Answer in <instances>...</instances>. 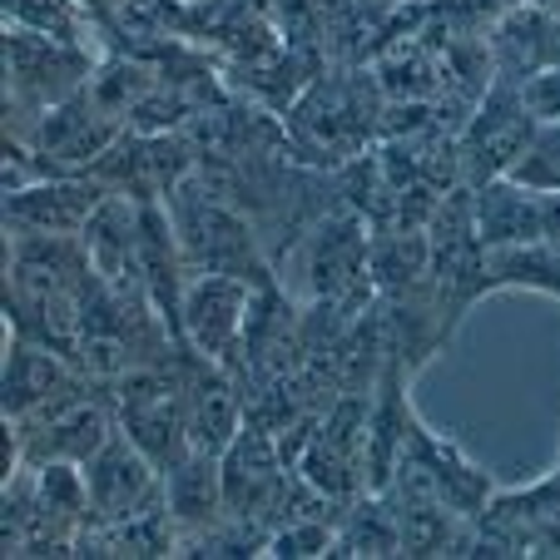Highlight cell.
I'll use <instances>...</instances> for the list:
<instances>
[{"instance_id":"cell-12","label":"cell","mask_w":560,"mask_h":560,"mask_svg":"<svg viewBox=\"0 0 560 560\" xmlns=\"http://www.w3.org/2000/svg\"><path fill=\"white\" fill-rule=\"evenodd\" d=\"M476 229L487 248H530L540 244V194L516 179H491L471 189Z\"/></svg>"},{"instance_id":"cell-5","label":"cell","mask_w":560,"mask_h":560,"mask_svg":"<svg viewBox=\"0 0 560 560\" xmlns=\"http://www.w3.org/2000/svg\"><path fill=\"white\" fill-rule=\"evenodd\" d=\"M536 119H530L526 100L516 85H491L476 100V109L466 115V125L456 129V164H462V184L481 189L491 179H511V170L521 164Z\"/></svg>"},{"instance_id":"cell-1","label":"cell","mask_w":560,"mask_h":560,"mask_svg":"<svg viewBox=\"0 0 560 560\" xmlns=\"http://www.w3.org/2000/svg\"><path fill=\"white\" fill-rule=\"evenodd\" d=\"M164 203H170V219H174V233H179L189 273H233L258 288L278 283V268L268 258L258 229L248 223V213L203 170H194L184 184H174V194Z\"/></svg>"},{"instance_id":"cell-10","label":"cell","mask_w":560,"mask_h":560,"mask_svg":"<svg viewBox=\"0 0 560 560\" xmlns=\"http://www.w3.org/2000/svg\"><path fill=\"white\" fill-rule=\"evenodd\" d=\"M109 184L100 174H55L31 189L5 194V229L21 233H80L95 209L109 199Z\"/></svg>"},{"instance_id":"cell-3","label":"cell","mask_w":560,"mask_h":560,"mask_svg":"<svg viewBox=\"0 0 560 560\" xmlns=\"http://www.w3.org/2000/svg\"><path fill=\"white\" fill-rule=\"evenodd\" d=\"M90 45L5 25V135H31V125L90 85Z\"/></svg>"},{"instance_id":"cell-6","label":"cell","mask_w":560,"mask_h":560,"mask_svg":"<svg viewBox=\"0 0 560 560\" xmlns=\"http://www.w3.org/2000/svg\"><path fill=\"white\" fill-rule=\"evenodd\" d=\"M258 283L233 273H189L184 283V348L244 377V328Z\"/></svg>"},{"instance_id":"cell-13","label":"cell","mask_w":560,"mask_h":560,"mask_svg":"<svg viewBox=\"0 0 560 560\" xmlns=\"http://www.w3.org/2000/svg\"><path fill=\"white\" fill-rule=\"evenodd\" d=\"M5 25H25L40 35H60V40L85 45L90 15L74 0H5Z\"/></svg>"},{"instance_id":"cell-15","label":"cell","mask_w":560,"mask_h":560,"mask_svg":"<svg viewBox=\"0 0 560 560\" xmlns=\"http://www.w3.org/2000/svg\"><path fill=\"white\" fill-rule=\"evenodd\" d=\"M521 100H526L536 125H560V65L546 74H536V80H526V85H521Z\"/></svg>"},{"instance_id":"cell-7","label":"cell","mask_w":560,"mask_h":560,"mask_svg":"<svg viewBox=\"0 0 560 560\" xmlns=\"http://www.w3.org/2000/svg\"><path fill=\"white\" fill-rule=\"evenodd\" d=\"M85 487H90V526L129 521L164 506V466L129 432H115L85 462Z\"/></svg>"},{"instance_id":"cell-16","label":"cell","mask_w":560,"mask_h":560,"mask_svg":"<svg viewBox=\"0 0 560 560\" xmlns=\"http://www.w3.org/2000/svg\"><path fill=\"white\" fill-rule=\"evenodd\" d=\"M540 194V189H536ZM540 244L560 248V189L540 194Z\"/></svg>"},{"instance_id":"cell-2","label":"cell","mask_w":560,"mask_h":560,"mask_svg":"<svg viewBox=\"0 0 560 560\" xmlns=\"http://www.w3.org/2000/svg\"><path fill=\"white\" fill-rule=\"evenodd\" d=\"M115 432H119L115 382L80 377L60 397L35 407L31 417L5 422V476L21 471V466H45V462L85 466Z\"/></svg>"},{"instance_id":"cell-9","label":"cell","mask_w":560,"mask_h":560,"mask_svg":"<svg viewBox=\"0 0 560 560\" xmlns=\"http://www.w3.org/2000/svg\"><path fill=\"white\" fill-rule=\"evenodd\" d=\"M491 85H526L560 65V15L530 0H506L487 21Z\"/></svg>"},{"instance_id":"cell-4","label":"cell","mask_w":560,"mask_h":560,"mask_svg":"<svg viewBox=\"0 0 560 560\" xmlns=\"http://www.w3.org/2000/svg\"><path fill=\"white\" fill-rule=\"evenodd\" d=\"M115 407H119V432L135 436V442L164 466V476L194 452L179 358L129 368L125 377L115 382Z\"/></svg>"},{"instance_id":"cell-14","label":"cell","mask_w":560,"mask_h":560,"mask_svg":"<svg viewBox=\"0 0 560 560\" xmlns=\"http://www.w3.org/2000/svg\"><path fill=\"white\" fill-rule=\"evenodd\" d=\"M511 179L526 184V189H540V194L560 189V125H536L521 164L511 170Z\"/></svg>"},{"instance_id":"cell-17","label":"cell","mask_w":560,"mask_h":560,"mask_svg":"<svg viewBox=\"0 0 560 560\" xmlns=\"http://www.w3.org/2000/svg\"><path fill=\"white\" fill-rule=\"evenodd\" d=\"M530 5H546V11H556V15H560V0H530Z\"/></svg>"},{"instance_id":"cell-11","label":"cell","mask_w":560,"mask_h":560,"mask_svg":"<svg viewBox=\"0 0 560 560\" xmlns=\"http://www.w3.org/2000/svg\"><path fill=\"white\" fill-rule=\"evenodd\" d=\"M85 377L70 358H60L55 348H40L31 338H11L5 342V377H0V407H5V422L15 417H31L35 407H45L50 397H60L65 387Z\"/></svg>"},{"instance_id":"cell-8","label":"cell","mask_w":560,"mask_h":560,"mask_svg":"<svg viewBox=\"0 0 560 560\" xmlns=\"http://www.w3.org/2000/svg\"><path fill=\"white\" fill-rule=\"evenodd\" d=\"M179 368H184V407H189L194 452L223 456L248 422V382L194 348L179 352Z\"/></svg>"}]
</instances>
